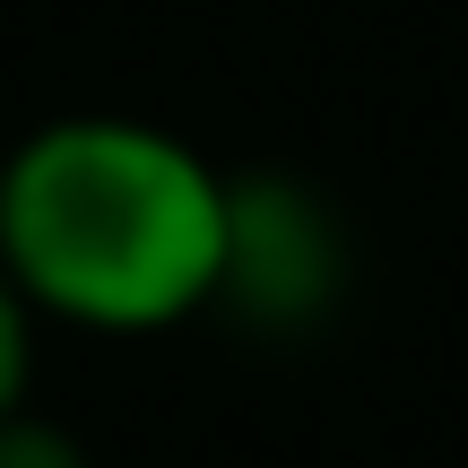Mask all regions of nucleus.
<instances>
[{"label":"nucleus","mask_w":468,"mask_h":468,"mask_svg":"<svg viewBox=\"0 0 468 468\" xmlns=\"http://www.w3.org/2000/svg\"><path fill=\"white\" fill-rule=\"evenodd\" d=\"M0 269L69 330H174L218 303L226 174L156 122L61 113L0 165Z\"/></svg>","instance_id":"nucleus-1"},{"label":"nucleus","mask_w":468,"mask_h":468,"mask_svg":"<svg viewBox=\"0 0 468 468\" xmlns=\"http://www.w3.org/2000/svg\"><path fill=\"white\" fill-rule=\"evenodd\" d=\"M356 286V243L330 191L303 174H226V278L218 313L243 330H321Z\"/></svg>","instance_id":"nucleus-2"},{"label":"nucleus","mask_w":468,"mask_h":468,"mask_svg":"<svg viewBox=\"0 0 468 468\" xmlns=\"http://www.w3.org/2000/svg\"><path fill=\"white\" fill-rule=\"evenodd\" d=\"M0 468H96V460H87V442L69 425L35 417V408H9L0 417Z\"/></svg>","instance_id":"nucleus-3"},{"label":"nucleus","mask_w":468,"mask_h":468,"mask_svg":"<svg viewBox=\"0 0 468 468\" xmlns=\"http://www.w3.org/2000/svg\"><path fill=\"white\" fill-rule=\"evenodd\" d=\"M27 382H35V303L17 295L9 269H0V417L27 408Z\"/></svg>","instance_id":"nucleus-4"}]
</instances>
